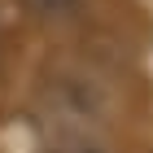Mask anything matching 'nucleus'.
<instances>
[{
	"instance_id": "obj_1",
	"label": "nucleus",
	"mask_w": 153,
	"mask_h": 153,
	"mask_svg": "<svg viewBox=\"0 0 153 153\" xmlns=\"http://www.w3.org/2000/svg\"><path fill=\"white\" fill-rule=\"evenodd\" d=\"M18 4L39 22H66V18H79L88 9V0H18Z\"/></svg>"
},
{
	"instance_id": "obj_2",
	"label": "nucleus",
	"mask_w": 153,
	"mask_h": 153,
	"mask_svg": "<svg viewBox=\"0 0 153 153\" xmlns=\"http://www.w3.org/2000/svg\"><path fill=\"white\" fill-rule=\"evenodd\" d=\"M48 153H105L101 144H88V140H66V144H53Z\"/></svg>"
}]
</instances>
